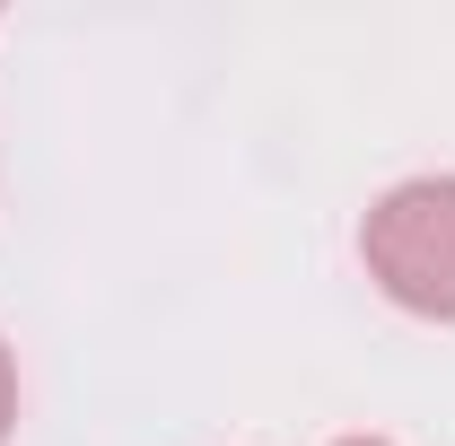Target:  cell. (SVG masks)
Listing matches in <instances>:
<instances>
[{"mask_svg": "<svg viewBox=\"0 0 455 446\" xmlns=\"http://www.w3.org/2000/svg\"><path fill=\"white\" fill-rule=\"evenodd\" d=\"M359 263L403 315L455 324V175H411L359 219Z\"/></svg>", "mask_w": 455, "mask_h": 446, "instance_id": "1", "label": "cell"}, {"mask_svg": "<svg viewBox=\"0 0 455 446\" xmlns=\"http://www.w3.org/2000/svg\"><path fill=\"white\" fill-rule=\"evenodd\" d=\"M18 429V359H9V341H0V446Z\"/></svg>", "mask_w": 455, "mask_h": 446, "instance_id": "2", "label": "cell"}, {"mask_svg": "<svg viewBox=\"0 0 455 446\" xmlns=\"http://www.w3.org/2000/svg\"><path fill=\"white\" fill-rule=\"evenodd\" d=\"M341 446H386V438H341Z\"/></svg>", "mask_w": 455, "mask_h": 446, "instance_id": "3", "label": "cell"}]
</instances>
